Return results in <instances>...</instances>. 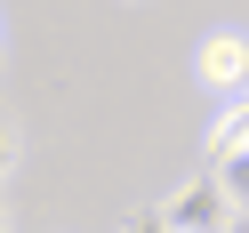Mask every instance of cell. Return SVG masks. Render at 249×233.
Instances as JSON below:
<instances>
[{"instance_id":"cell-4","label":"cell","mask_w":249,"mask_h":233,"mask_svg":"<svg viewBox=\"0 0 249 233\" xmlns=\"http://www.w3.org/2000/svg\"><path fill=\"white\" fill-rule=\"evenodd\" d=\"M233 145H249V97H241V105H233V113L209 129V153H233Z\"/></svg>"},{"instance_id":"cell-1","label":"cell","mask_w":249,"mask_h":233,"mask_svg":"<svg viewBox=\"0 0 249 233\" xmlns=\"http://www.w3.org/2000/svg\"><path fill=\"white\" fill-rule=\"evenodd\" d=\"M161 217H169V233H225L233 201H225V185H217V169L209 177H185L177 193L161 201Z\"/></svg>"},{"instance_id":"cell-3","label":"cell","mask_w":249,"mask_h":233,"mask_svg":"<svg viewBox=\"0 0 249 233\" xmlns=\"http://www.w3.org/2000/svg\"><path fill=\"white\" fill-rule=\"evenodd\" d=\"M217 185H225V201H233V209H249V145L217 153Z\"/></svg>"},{"instance_id":"cell-8","label":"cell","mask_w":249,"mask_h":233,"mask_svg":"<svg viewBox=\"0 0 249 233\" xmlns=\"http://www.w3.org/2000/svg\"><path fill=\"white\" fill-rule=\"evenodd\" d=\"M0 233H8V201H0Z\"/></svg>"},{"instance_id":"cell-5","label":"cell","mask_w":249,"mask_h":233,"mask_svg":"<svg viewBox=\"0 0 249 233\" xmlns=\"http://www.w3.org/2000/svg\"><path fill=\"white\" fill-rule=\"evenodd\" d=\"M8 161H17V121H8V105H0V177H8Z\"/></svg>"},{"instance_id":"cell-6","label":"cell","mask_w":249,"mask_h":233,"mask_svg":"<svg viewBox=\"0 0 249 233\" xmlns=\"http://www.w3.org/2000/svg\"><path fill=\"white\" fill-rule=\"evenodd\" d=\"M129 233H169V217H161V209H153V217H137V225H129Z\"/></svg>"},{"instance_id":"cell-7","label":"cell","mask_w":249,"mask_h":233,"mask_svg":"<svg viewBox=\"0 0 249 233\" xmlns=\"http://www.w3.org/2000/svg\"><path fill=\"white\" fill-rule=\"evenodd\" d=\"M225 233H249V209H233V217H225Z\"/></svg>"},{"instance_id":"cell-2","label":"cell","mask_w":249,"mask_h":233,"mask_svg":"<svg viewBox=\"0 0 249 233\" xmlns=\"http://www.w3.org/2000/svg\"><path fill=\"white\" fill-rule=\"evenodd\" d=\"M193 65H201V81H209V89L241 97V89H249V40H241V33H209Z\"/></svg>"}]
</instances>
